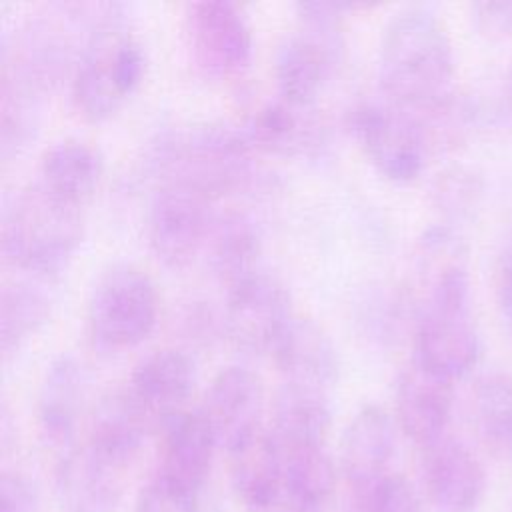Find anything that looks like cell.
Wrapping results in <instances>:
<instances>
[{
    "mask_svg": "<svg viewBox=\"0 0 512 512\" xmlns=\"http://www.w3.org/2000/svg\"><path fill=\"white\" fill-rule=\"evenodd\" d=\"M202 410L218 446L228 454L238 450L264 430V388L260 378L244 366L222 368L206 392Z\"/></svg>",
    "mask_w": 512,
    "mask_h": 512,
    "instance_id": "cell-13",
    "label": "cell"
},
{
    "mask_svg": "<svg viewBox=\"0 0 512 512\" xmlns=\"http://www.w3.org/2000/svg\"><path fill=\"white\" fill-rule=\"evenodd\" d=\"M292 300L284 282L264 268L226 288L222 326L244 354H272L292 322Z\"/></svg>",
    "mask_w": 512,
    "mask_h": 512,
    "instance_id": "cell-9",
    "label": "cell"
},
{
    "mask_svg": "<svg viewBox=\"0 0 512 512\" xmlns=\"http://www.w3.org/2000/svg\"><path fill=\"white\" fill-rule=\"evenodd\" d=\"M144 72V50L122 26L120 6H116L80 46L70 78L76 112L88 122L108 120L138 90Z\"/></svg>",
    "mask_w": 512,
    "mask_h": 512,
    "instance_id": "cell-4",
    "label": "cell"
},
{
    "mask_svg": "<svg viewBox=\"0 0 512 512\" xmlns=\"http://www.w3.org/2000/svg\"><path fill=\"white\" fill-rule=\"evenodd\" d=\"M82 208L48 192L36 180L18 190L2 210L6 260L32 278L56 276L82 240Z\"/></svg>",
    "mask_w": 512,
    "mask_h": 512,
    "instance_id": "cell-2",
    "label": "cell"
},
{
    "mask_svg": "<svg viewBox=\"0 0 512 512\" xmlns=\"http://www.w3.org/2000/svg\"><path fill=\"white\" fill-rule=\"evenodd\" d=\"M346 128L380 176L396 184L416 180L432 150L420 116L384 100H360L346 114Z\"/></svg>",
    "mask_w": 512,
    "mask_h": 512,
    "instance_id": "cell-7",
    "label": "cell"
},
{
    "mask_svg": "<svg viewBox=\"0 0 512 512\" xmlns=\"http://www.w3.org/2000/svg\"><path fill=\"white\" fill-rule=\"evenodd\" d=\"M434 198L448 218H466L482 198V182L466 168H452L438 176Z\"/></svg>",
    "mask_w": 512,
    "mask_h": 512,
    "instance_id": "cell-29",
    "label": "cell"
},
{
    "mask_svg": "<svg viewBox=\"0 0 512 512\" xmlns=\"http://www.w3.org/2000/svg\"><path fill=\"white\" fill-rule=\"evenodd\" d=\"M332 422L330 394L282 384L270 434L282 444H326Z\"/></svg>",
    "mask_w": 512,
    "mask_h": 512,
    "instance_id": "cell-25",
    "label": "cell"
},
{
    "mask_svg": "<svg viewBox=\"0 0 512 512\" xmlns=\"http://www.w3.org/2000/svg\"><path fill=\"white\" fill-rule=\"evenodd\" d=\"M34 280H14L2 288L0 342L4 356L16 352L48 320L52 310L50 292Z\"/></svg>",
    "mask_w": 512,
    "mask_h": 512,
    "instance_id": "cell-27",
    "label": "cell"
},
{
    "mask_svg": "<svg viewBox=\"0 0 512 512\" xmlns=\"http://www.w3.org/2000/svg\"><path fill=\"white\" fill-rule=\"evenodd\" d=\"M38 490L20 472H4L0 480V512H36Z\"/></svg>",
    "mask_w": 512,
    "mask_h": 512,
    "instance_id": "cell-31",
    "label": "cell"
},
{
    "mask_svg": "<svg viewBox=\"0 0 512 512\" xmlns=\"http://www.w3.org/2000/svg\"><path fill=\"white\" fill-rule=\"evenodd\" d=\"M454 408V382L414 360L396 382V420L402 432L422 450L448 434Z\"/></svg>",
    "mask_w": 512,
    "mask_h": 512,
    "instance_id": "cell-16",
    "label": "cell"
},
{
    "mask_svg": "<svg viewBox=\"0 0 512 512\" xmlns=\"http://www.w3.org/2000/svg\"><path fill=\"white\" fill-rule=\"evenodd\" d=\"M478 26L488 34L510 36L512 34V0L476 2L472 6Z\"/></svg>",
    "mask_w": 512,
    "mask_h": 512,
    "instance_id": "cell-33",
    "label": "cell"
},
{
    "mask_svg": "<svg viewBox=\"0 0 512 512\" xmlns=\"http://www.w3.org/2000/svg\"><path fill=\"white\" fill-rule=\"evenodd\" d=\"M506 96H508V104L512 108V72L508 76V82H506Z\"/></svg>",
    "mask_w": 512,
    "mask_h": 512,
    "instance_id": "cell-34",
    "label": "cell"
},
{
    "mask_svg": "<svg viewBox=\"0 0 512 512\" xmlns=\"http://www.w3.org/2000/svg\"><path fill=\"white\" fill-rule=\"evenodd\" d=\"M214 198L184 182H160L146 214L152 254L168 268L188 266L206 246L216 214Z\"/></svg>",
    "mask_w": 512,
    "mask_h": 512,
    "instance_id": "cell-8",
    "label": "cell"
},
{
    "mask_svg": "<svg viewBox=\"0 0 512 512\" xmlns=\"http://www.w3.org/2000/svg\"><path fill=\"white\" fill-rule=\"evenodd\" d=\"M352 4L304 2L298 4L302 28L290 34L276 50L274 78L278 96L312 108L336 64L340 62L342 40L338 22Z\"/></svg>",
    "mask_w": 512,
    "mask_h": 512,
    "instance_id": "cell-5",
    "label": "cell"
},
{
    "mask_svg": "<svg viewBox=\"0 0 512 512\" xmlns=\"http://www.w3.org/2000/svg\"><path fill=\"white\" fill-rule=\"evenodd\" d=\"M494 292L502 318L512 328V232L504 240L494 268Z\"/></svg>",
    "mask_w": 512,
    "mask_h": 512,
    "instance_id": "cell-32",
    "label": "cell"
},
{
    "mask_svg": "<svg viewBox=\"0 0 512 512\" xmlns=\"http://www.w3.org/2000/svg\"><path fill=\"white\" fill-rule=\"evenodd\" d=\"M162 432L164 438L154 476L202 496L214 452L220 448L204 410L182 412Z\"/></svg>",
    "mask_w": 512,
    "mask_h": 512,
    "instance_id": "cell-17",
    "label": "cell"
},
{
    "mask_svg": "<svg viewBox=\"0 0 512 512\" xmlns=\"http://www.w3.org/2000/svg\"><path fill=\"white\" fill-rule=\"evenodd\" d=\"M204 250L210 272L228 288L260 270V228L248 214L226 212L224 216H216Z\"/></svg>",
    "mask_w": 512,
    "mask_h": 512,
    "instance_id": "cell-24",
    "label": "cell"
},
{
    "mask_svg": "<svg viewBox=\"0 0 512 512\" xmlns=\"http://www.w3.org/2000/svg\"><path fill=\"white\" fill-rule=\"evenodd\" d=\"M396 454V424L376 406H362L346 424L340 442V470L352 490L364 488L392 470Z\"/></svg>",
    "mask_w": 512,
    "mask_h": 512,
    "instance_id": "cell-18",
    "label": "cell"
},
{
    "mask_svg": "<svg viewBox=\"0 0 512 512\" xmlns=\"http://www.w3.org/2000/svg\"><path fill=\"white\" fill-rule=\"evenodd\" d=\"M270 356L284 378L282 384L330 394L338 380V350L324 328L310 318L294 316Z\"/></svg>",
    "mask_w": 512,
    "mask_h": 512,
    "instance_id": "cell-19",
    "label": "cell"
},
{
    "mask_svg": "<svg viewBox=\"0 0 512 512\" xmlns=\"http://www.w3.org/2000/svg\"><path fill=\"white\" fill-rule=\"evenodd\" d=\"M192 60L208 78H234L252 58V30L242 10L224 0L186 6L184 14Z\"/></svg>",
    "mask_w": 512,
    "mask_h": 512,
    "instance_id": "cell-10",
    "label": "cell"
},
{
    "mask_svg": "<svg viewBox=\"0 0 512 512\" xmlns=\"http://www.w3.org/2000/svg\"><path fill=\"white\" fill-rule=\"evenodd\" d=\"M152 426L126 388L106 392L94 406L80 452L104 472L126 480Z\"/></svg>",
    "mask_w": 512,
    "mask_h": 512,
    "instance_id": "cell-11",
    "label": "cell"
},
{
    "mask_svg": "<svg viewBox=\"0 0 512 512\" xmlns=\"http://www.w3.org/2000/svg\"><path fill=\"white\" fill-rule=\"evenodd\" d=\"M422 480L438 512H476L486 490L482 462L450 434L422 448Z\"/></svg>",
    "mask_w": 512,
    "mask_h": 512,
    "instance_id": "cell-14",
    "label": "cell"
},
{
    "mask_svg": "<svg viewBox=\"0 0 512 512\" xmlns=\"http://www.w3.org/2000/svg\"><path fill=\"white\" fill-rule=\"evenodd\" d=\"M102 170V156L92 144L78 138H64L44 150L36 182L48 192L76 206H84L94 194Z\"/></svg>",
    "mask_w": 512,
    "mask_h": 512,
    "instance_id": "cell-23",
    "label": "cell"
},
{
    "mask_svg": "<svg viewBox=\"0 0 512 512\" xmlns=\"http://www.w3.org/2000/svg\"><path fill=\"white\" fill-rule=\"evenodd\" d=\"M252 152L242 126L210 122L158 138L152 160L160 182H184L218 200L252 184Z\"/></svg>",
    "mask_w": 512,
    "mask_h": 512,
    "instance_id": "cell-3",
    "label": "cell"
},
{
    "mask_svg": "<svg viewBox=\"0 0 512 512\" xmlns=\"http://www.w3.org/2000/svg\"><path fill=\"white\" fill-rule=\"evenodd\" d=\"M350 512H420V500L412 484L396 472L352 490Z\"/></svg>",
    "mask_w": 512,
    "mask_h": 512,
    "instance_id": "cell-28",
    "label": "cell"
},
{
    "mask_svg": "<svg viewBox=\"0 0 512 512\" xmlns=\"http://www.w3.org/2000/svg\"><path fill=\"white\" fill-rule=\"evenodd\" d=\"M86 396L82 364L72 356L54 358L40 382L36 400V422L42 444L56 454V460L70 454L76 444V430Z\"/></svg>",
    "mask_w": 512,
    "mask_h": 512,
    "instance_id": "cell-15",
    "label": "cell"
},
{
    "mask_svg": "<svg viewBox=\"0 0 512 512\" xmlns=\"http://www.w3.org/2000/svg\"><path fill=\"white\" fill-rule=\"evenodd\" d=\"M134 512H200V496L152 476L138 494Z\"/></svg>",
    "mask_w": 512,
    "mask_h": 512,
    "instance_id": "cell-30",
    "label": "cell"
},
{
    "mask_svg": "<svg viewBox=\"0 0 512 512\" xmlns=\"http://www.w3.org/2000/svg\"><path fill=\"white\" fill-rule=\"evenodd\" d=\"M472 420L484 448L502 462H512V376L486 372L472 388Z\"/></svg>",
    "mask_w": 512,
    "mask_h": 512,
    "instance_id": "cell-26",
    "label": "cell"
},
{
    "mask_svg": "<svg viewBox=\"0 0 512 512\" xmlns=\"http://www.w3.org/2000/svg\"><path fill=\"white\" fill-rule=\"evenodd\" d=\"M378 80L388 102L424 118L454 92V50L442 20L426 8L396 12L380 40Z\"/></svg>",
    "mask_w": 512,
    "mask_h": 512,
    "instance_id": "cell-1",
    "label": "cell"
},
{
    "mask_svg": "<svg viewBox=\"0 0 512 512\" xmlns=\"http://www.w3.org/2000/svg\"><path fill=\"white\" fill-rule=\"evenodd\" d=\"M196 386V366L180 348H160L144 356L132 370L126 392L154 428L180 416Z\"/></svg>",
    "mask_w": 512,
    "mask_h": 512,
    "instance_id": "cell-12",
    "label": "cell"
},
{
    "mask_svg": "<svg viewBox=\"0 0 512 512\" xmlns=\"http://www.w3.org/2000/svg\"><path fill=\"white\" fill-rule=\"evenodd\" d=\"M158 322V292L152 278L132 264L104 270L88 298L86 326L94 348L122 352L144 342Z\"/></svg>",
    "mask_w": 512,
    "mask_h": 512,
    "instance_id": "cell-6",
    "label": "cell"
},
{
    "mask_svg": "<svg viewBox=\"0 0 512 512\" xmlns=\"http://www.w3.org/2000/svg\"><path fill=\"white\" fill-rule=\"evenodd\" d=\"M272 440L282 460V512H322L336 484L326 444H282L274 436Z\"/></svg>",
    "mask_w": 512,
    "mask_h": 512,
    "instance_id": "cell-22",
    "label": "cell"
},
{
    "mask_svg": "<svg viewBox=\"0 0 512 512\" xmlns=\"http://www.w3.org/2000/svg\"><path fill=\"white\" fill-rule=\"evenodd\" d=\"M230 478L246 512H282V460L270 430L230 452Z\"/></svg>",
    "mask_w": 512,
    "mask_h": 512,
    "instance_id": "cell-21",
    "label": "cell"
},
{
    "mask_svg": "<svg viewBox=\"0 0 512 512\" xmlns=\"http://www.w3.org/2000/svg\"><path fill=\"white\" fill-rule=\"evenodd\" d=\"M254 150L278 156H312L324 148V126L312 108L280 96L260 104L242 126Z\"/></svg>",
    "mask_w": 512,
    "mask_h": 512,
    "instance_id": "cell-20",
    "label": "cell"
}]
</instances>
